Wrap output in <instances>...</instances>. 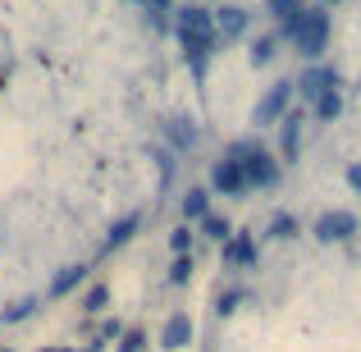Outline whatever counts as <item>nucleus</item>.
Instances as JSON below:
<instances>
[{
    "mask_svg": "<svg viewBox=\"0 0 361 352\" xmlns=\"http://www.w3.org/2000/svg\"><path fill=\"white\" fill-rule=\"evenodd\" d=\"M357 233V215L353 211H325L316 220V238L320 243H348Z\"/></svg>",
    "mask_w": 361,
    "mask_h": 352,
    "instance_id": "obj_6",
    "label": "nucleus"
},
{
    "mask_svg": "<svg viewBox=\"0 0 361 352\" xmlns=\"http://www.w3.org/2000/svg\"><path fill=\"white\" fill-rule=\"evenodd\" d=\"M320 5H325V9H329V5H338V0H320Z\"/></svg>",
    "mask_w": 361,
    "mask_h": 352,
    "instance_id": "obj_27",
    "label": "nucleus"
},
{
    "mask_svg": "<svg viewBox=\"0 0 361 352\" xmlns=\"http://www.w3.org/2000/svg\"><path fill=\"white\" fill-rule=\"evenodd\" d=\"M302 5H307V0H265V14H274V18L283 23V18H293Z\"/></svg>",
    "mask_w": 361,
    "mask_h": 352,
    "instance_id": "obj_20",
    "label": "nucleus"
},
{
    "mask_svg": "<svg viewBox=\"0 0 361 352\" xmlns=\"http://www.w3.org/2000/svg\"><path fill=\"white\" fill-rule=\"evenodd\" d=\"M42 352H64V348H42Z\"/></svg>",
    "mask_w": 361,
    "mask_h": 352,
    "instance_id": "obj_28",
    "label": "nucleus"
},
{
    "mask_svg": "<svg viewBox=\"0 0 361 352\" xmlns=\"http://www.w3.org/2000/svg\"><path fill=\"white\" fill-rule=\"evenodd\" d=\"M137 5H147V9H169L174 0H137Z\"/></svg>",
    "mask_w": 361,
    "mask_h": 352,
    "instance_id": "obj_26",
    "label": "nucleus"
},
{
    "mask_svg": "<svg viewBox=\"0 0 361 352\" xmlns=\"http://www.w3.org/2000/svg\"><path fill=\"white\" fill-rule=\"evenodd\" d=\"M247 23H252V14L238 9V5L215 9V37H220V42H238V37L247 32Z\"/></svg>",
    "mask_w": 361,
    "mask_h": 352,
    "instance_id": "obj_8",
    "label": "nucleus"
},
{
    "mask_svg": "<svg viewBox=\"0 0 361 352\" xmlns=\"http://www.w3.org/2000/svg\"><path fill=\"white\" fill-rule=\"evenodd\" d=\"M293 87H298L307 101H316V97H325V92H338V87H343V78H338V69H329V64H311Z\"/></svg>",
    "mask_w": 361,
    "mask_h": 352,
    "instance_id": "obj_5",
    "label": "nucleus"
},
{
    "mask_svg": "<svg viewBox=\"0 0 361 352\" xmlns=\"http://www.w3.org/2000/svg\"><path fill=\"white\" fill-rule=\"evenodd\" d=\"M202 233L206 238H215V243H229V238H233V224L229 220H224V215H206V220H202Z\"/></svg>",
    "mask_w": 361,
    "mask_h": 352,
    "instance_id": "obj_17",
    "label": "nucleus"
},
{
    "mask_svg": "<svg viewBox=\"0 0 361 352\" xmlns=\"http://www.w3.org/2000/svg\"><path fill=\"white\" fill-rule=\"evenodd\" d=\"M101 307H106V289H97V293L87 298V311H101Z\"/></svg>",
    "mask_w": 361,
    "mask_h": 352,
    "instance_id": "obj_25",
    "label": "nucleus"
},
{
    "mask_svg": "<svg viewBox=\"0 0 361 352\" xmlns=\"http://www.w3.org/2000/svg\"><path fill=\"white\" fill-rule=\"evenodd\" d=\"M147 348V334H142V329H133L128 339H123V352H142Z\"/></svg>",
    "mask_w": 361,
    "mask_h": 352,
    "instance_id": "obj_23",
    "label": "nucleus"
},
{
    "mask_svg": "<svg viewBox=\"0 0 361 352\" xmlns=\"http://www.w3.org/2000/svg\"><path fill=\"white\" fill-rule=\"evenodd\" d=\"M252 261H256V238L252 233H233L229 243H224V265L238 270V265H252Z\"/></svg>",
    "mask_w": 361,
    "mask_h": 352,
    "instance_id": "obj_10",
    "label": "nucleus"
},
{
    "mask_svg": "<svg viewBox=\"0 0 361 352\" xmlns=\"http://www.w3.org/2000/svg\"><path fill=\"white\" fill-rule=\"evenodd\" d=\"M82 279H87V265H64V270L51 279V298H64V293H73Z\"/></svg>",
    "mask_w": 361,
    "mask_h": 352,
    "instance_id": "obj_13",
    "label": "nucleus"
},
{
    "mask_svg": "<svg viewBox=\"0 0 361 352\" xmlns=\"http://www.w3.org/2000/svg\"><path fill=\"white\" fill-rule=\"evenodd\" d=\"M211 193H220V197H243V193H247L243 169L233 165L229 156H220V160H215V169H211Z\"/></svg>",
    "mask_w": 361,
    "mask_h": 352,
    "instance_id": "obj_7",
    "label": "nucleus"
},
{
    "mask_svg": "<svg viewBox=\"0 0 361 352\" xmlns=\"http://www.w3.org/2000/svg\"><path fill=\"white\" fill-rule=\"evenodd\" d=\"M165 138L174 142L178 151H192V147H197V128H192V119H169V123H165Z\"/></svg>",
    "mask_w": 361,
    "mask_h": 352,
    "instance_id": "obj_15",
    "label": "nucleus"
},
{
    "mask_svg": "<svg viewBox=\"0 0 361 352\" xmlns=\"http://www.w3.org/2000/svg\"><path fill=\"white\" fill-rule=\"evenodd\" d=\"M174 32H178V46H183L192 73L202 78L206 64H211V55H215V46H220V37H215V9L183 5V9H178V18H174Z\"/></svg>",
    "mask_w": 361,
    "mask_h": 352,
    "instance_id": "obj_1",
    "label": "nucleus"
},
{
    "mask_svg": "<svg viewBox=\"0 0 361 352\" xmlns=\"http://www.w3.org/2000/svg\"><path fill=\"white\" fill-rule=\"evenodd\" d=\"M188 279H192V256H178L169 265V284H188Z\"/></svg>",
    "mask_w": 361,
    "mask_h": 352,
    "instance_id": "obj_22",
    "label": "nucleus"
},
{
    "mask_svg": "<svg viewBox=\"0 0 361 352\" xmlns=\"http://www.w3.org/2000/svg\"><path fill=\"white\" fill-rule=\"evenodd\" d=\"M311 110H316L320 123H334L338 115H343V87H338V92H325V97H316V101H311Z\"/></svg>",
    "mask_w": 361,
    "mask_h": 352,
    "instance_id": "obj_14",
    "label": "nucleus"
},
{
    "mask_svg": "<svg viewBox=\"0 0 361 352\" xmlns=\"http://www.w3.org/2000/svg\"><path fill=\"white\" fill-rule=\"evenodd\" d=\"M298 147H302V115H283L279 119V151H283V160H298Z\"/></svg>",
    "mask_w": 361,
    "mask_h": 352,
    "instance_id": "obj_11",
    "label": "nucleus"
},
{
    "mask_svg": "<svg viewBox=\"0 0 361 352\" xmlns=\"http://www.w3.org/2000/svg\"><path fill=\"white\" fill-rule=\"evenodd\" d=\"M188 344H192V316H188V311H174V316L165 320V329H160V348L178 352Z\"/></svg>",
    "mask_w": 361,
    "mask_h": 352,
    "instance_id": "obj_9",
    "label": "nucleus"
},
{
    "mask_svg": "<svg viewBox=\"0 0 361 352\" xmlns=\"http://www.w3.org/2000/svg\"><path fill=\"white\" fill-rule=\"evenodd\" d=\"M0 352H9V348H0Z\"/></svg>",
    "mask_w": 361,
    "mask_h": 352,
    "instance_id": "obj_29",
    "label": "nucleus"
},
{
    "mask_svg": "<svg viewBox=\"0 0 361 352\" xmlns=\"http://www.w3.org/2000/svg\"><path fill=\"white\" fill-rule=\"evenodd\" d=\"M293 83H274L270 92H265L261 101H256V110H252V123H261V128H270V123H279L283 115H288V106H293Z\"/></svg>",
    "mask_w": 361,
    "mask_h": 352,
    "instance_id": "obj_4",
    "label": "nucleus"
},
{
    "mask_svg": "<svg viewBox=\"0 0 361 352\" xmlns=\"http://www.w3.org/2000/svg\"><path fill=\"white\" fill-rule=\"evenodd\" d=\"M279 37H288L307 60H316V55L329 46V9L325 5H302L293 18L279 23Z\"/></svg>",
    "mask_w": 361,
    "mask_h": 352,
    "instance_id": "obj_2",
    "label": "nucleus"
},
{
    "mask_svg": "<svg viewBox=\"0 0 361 352\" xmlns=\"http://www.w3.org/2000/svg\"><path fill=\"white\" fill-rule=\"evenodd\" d=\"M274 46H279V32H265V37H256V42H252V64H256V69L274 60Z\"/></svg>",
    "mask_w": 361,
    "mask_h": 352,
    "instance_id": "obj_16",
    "label": "nucleus"
},
{
    "mask_svg": "<svg viewBox=\"0 0 361 352\" xmlns=\"http://www.w3.org/2000/svg\"><path fill=\"white\" fill-rule=\"evenodd\" d=\"M192 224H178V229L174 233H169V247H174V256H188V252H192Z\"/></svg>",
    "mask_w": 361,
    "mask_h": 352,
    "instance_id": "obj_19",
    "label": "nucleus"
},
{
    "mask_svg": "<svg viewBox=\"0 0 361 352\" xmlns=\"http://www.w3.org/2000/svg\"><path fill=\"white\" fill-rule=\"evenodd\" d=\"M224 156H229L233 165L243 169L247 193H252V188H274V183H279V160H274V151H265L256 138L229 142V151H224Z\"/></svg>",
    "mask_w": 361,
    "mask_h": 352,
    "instance_id": "obj_3",
    "label": "nucleus"
},
{
    "mask_svg": "<svg viewBox=\"0 0 361 352\" xmlns=\"http://www.w3.org/2000/svg\"><path fill=\"white\" fill-rule=\"evenodd\" d=\"M137 215H128V220H119L115 224V229H110V238H106V247H110V252H115V247H123V243H128V238H133V229H137Z\"/></svg>",
    "mask_w": 361,
    "mask_h": 352,
    "instance_id": "obj_18",
    "label": "nucleus"
},
{
    "mask_svg": "<svg viewBox=\"0 0 361 352\" xmlns=\"http://www.w3.org/2000/svg\"><path fill=\"white\" fill-rule=\"evenodd\" d=\"M206 215H211V193H206V188H188V197H183V220L188 224H202Z\"/></svg>",
    "mask_w": 361,
    "mask_h": 352,
    "instance_id": "obj_12",
    "label": "nucleus"
},
{
    "mask_svg": "<svg viewBox=\"0 0 361 352\" xmlns=\"http://www.w3.org/2000/svg\"><path fill=\"white\" fill-rule=\"evenodd\" d=\"M343 178H348V183H353L357 193H361V160H357V165H348V174H343Z\"/></svg>",
    "mask_w": 361,
    "mask_h": 352,
    "instance_id": "obj_24",
    "label": "nucleus"
},
{
    "mask_svg": "<svg viewBox=\"0 0 361 352\" xmlns=\"http://www.w3.org/2000/svg\"><path fill=\"white\" fill-rule=\"evenodd\" d=\"M298 233V220H293V215H274L270 220V238H293Z\"/></svg>",
    "mask_w": 361,
    "mask_h": 352,
    "instance_id": "obj_21",
    "label": "nucleus"
}]
</instances>
